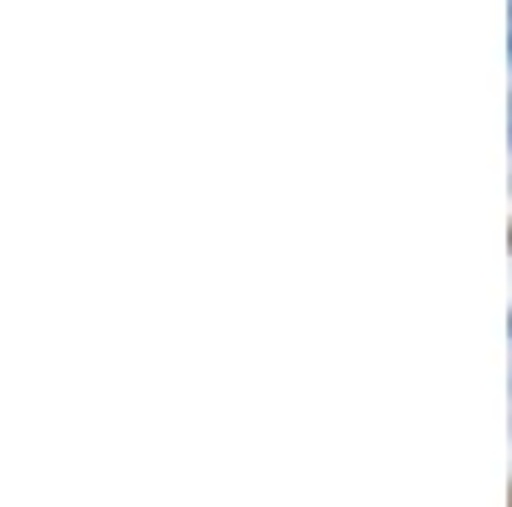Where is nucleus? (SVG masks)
<instances>
[{"mask_svg": "<svg viewBox=\"0 0 512 507\" xmlns=\"http://www.w3.org/2000/svg\"><path fill=\"white\" fill-rule=\"evenodd\" d=\"M507 52H512V11H507Z\"/></svg>", "mask_w": 512, "mask_h": 507, "instance_id": "obj_1", "label": "nucleus"}]
</instances>
